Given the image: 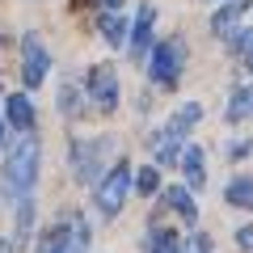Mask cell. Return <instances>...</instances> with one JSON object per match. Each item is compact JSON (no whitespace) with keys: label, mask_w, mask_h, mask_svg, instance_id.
Masks as SVG:
<instances>
[{"label":"cell","mask_w":253,"mask_h":253,"mask_svg":"<svg viewBox=\"0 0 253 253\" xmlns=\"http://www.w3.org/2000/svg\"><path fill=\"white\" fill-rule=\"evenodd\" d=\"M34 181H38V139L26 131V135L17 139V148L9 152V165H4V190H9L13 199H26Z\"/></svg>","instance_id":"6da1fadb"},{"label":"cell","mask_w":253,"mask_h":253,"mask_svg":"<svg viewBox=\"0 0 253 253\" xmlns=\"http://www.w3.org/2000/svg\"><path fill=\"white\" fill-rule=\"evenodd\" d=\"M114 152V139H81V144L72 148V173L76 181H97L101 177V161Z\"/></svg>","instance_id":"7a4b0ae2"},{"label":"cell","mask_w":253,"mask_h":253,"mask_svg":"<svg viewBox=\"0 0 253 253\" xmlns=\"http://www.w3.org/2000/svg\"><path fill=\"white\" fill-rule=\"evenodd\" d=\"M181 63H186V46H181L177 38H165V42H156L152 59H148V76H152L156 84H177Z\"/></svg>","instance_id":"3957f363"},{"label":"cell","mask_w":253,"mask_h":253,"mask_svg":"<svg viewBox=\"0 0 253 253\" xmlns=\"http://www.w3.org/2000/svg\"><path fill=\"white\" fill-rule=\"evenodd\" d=\"M126 190H131V165H114L97 181V211L101 215H118L126 203Z\"/></svg>","instance_id":"277c9868"},{"label":"cell","mask_w":253,"mask_h":253,"mask_svg":"<svg viewBox=\"0 0 253 253\" xmlns=\"http://www.w3.org/2000/svg\"><path fill=\"white\" fill-rule=\"evenodd\" d=\"M46 68H51L46 46L38 42L34 34H26L21 38V81H26V89H38V84L46 81Z\"/></svg>","instance_id":"5b68a950"},{"label":"cell","mask_w":253,"mask_h":253,"mask_svg":"<svg viewBox=\"0 0 253 253\" xmlns=\"http://www.w3.org/2000/svg\"><path fill=\"white\" fill-rule=\"evenodd\" d=\"M89 97L97 101V110H114L118 106V76L110 63H97L89 72Z\"/></svg>","instance_id":"8992f818"},{"label":"cell","mask_w":253,"mask_h":253,"mask_svg":"<svg viewBox=\"0 0 253 253\" xmlns=\"http://www.w3.org/2000/svg\"><path fill=\"white\" fill-rule=\"evenodd\" d=\"M4 114H9V126L34 131V106H30L26 93H9V97H4Z\"/></svg>","instance_id":"52a82bcc"},{"label":"cell","mask_w":253,"mask_h":253,"mask_svg":"<svg viewBox=\"0 0 253 253\" xmlns=\"http://www.w3.org/2000/svg\"><path fill=\"white\" fill-rule=\"evenodd\" d=\"M181 131H173V126H161V131H156L152 135V152H156V161L161 165H173L177 161V152H181Z\"/></svg>","instance_id":"ba28073f"},{"label":"cell","mask_w":253,"mask_h":253,"mask_svg":"<svg viewBox=\"0 0 253 253\" xmlns=\"http://www.w3.org/2000/svg\"><path fill=\"white\" fill-rule=\"evenodd\" d=\"M253 0H228L224 9L215 13V17H211V30H215L219 38H232V30H236V21H241V13L249 9Z\"/></svg>","instance_id":"9c48e42d"},{"label":"cell","mask_w":253,"mask_h":253,"mask_svg":"<svg viewBox=\"0 0 253 253\" xmlns=\"http://www.w3.org/2000/svg\"><path fill=\"white\" fill-rule=\"evenodd\" d=\"M152 21H156V9L144 4L139 17H135V30H131V55H144V46L152 42Z\"/></svg>","instance_id":"30bf717a"},{"label":"cell","mask_w":253,"mask_h":253,"mask_svg":"<svg viewBox=\"0 0 253 253\" xmlns=\"http://www.w3.org/2000/svg\"><path fill=\"white\" fill-rule=\"evenodd\" d=\"M63 253H89V224L81 215L63 224Z\"/></svg>","instance_id":"8fae6325"},{"label":"cell","mask_w":253,"mask_h":253,"mask_svg":"<svg viewBox=\"0 0 253 253\" xmlns=\"http://www.w3.org/2000/svg\"><path fill=\"white\" fill-rule=\"evenodd\" d=\"M181 173H186V181H190L194 190L207 181V173H203V148H194V144L181 148Z\"/></svg>","instance_id":"7c38bea8"},{"label":"cell","mask_w":253,"mask_h":253,"mask_svg":"<svg viewBox=\"0 0 253 253\" xmlns=\"http://www.w3.org/2000/svg\"><path fill=\"white\" fill-rule=\"evenodd\" d=\"M228 123H241V118H253V84H245V89L232 93V101H228Z\"/></svg>","instance_id":"4fadbf2b"},{"label":"cell","mask_w":253,"mask_h":253,"mask_svg":"<svg viewBox=\"0 0 253 253\" xmlns=\"http://www.w3.org/2000/svg\"><path fill=\"white\" fill-rule=\"evenodd\" d=\"M165 203H169L173 211H177L181 219H186V224H194V219H199V207H194V199H190V190H165Z\"/></svg>","instance_id":"5bb4252c"},{"label":"cell","mask_w":253,"mask_h":253,"mask_svg":"<svg viewBox=\"0 0 253 253\" xmlns=\"http://www.w3.org/2000/svg\"><path fill=\"white\" fill-rule=\"evenodd\" d=\"M224 199H228V207H253V177H232Z\"/></svg>","instance_id":"9a60e30c"},{"label":"cell","mask_w":253,"mask_h":253,"mask_svg":"<svg viewBox=\"0 0 253 253\" xmlns=\"http://www.w3.org/2000/svg\"><path fill=\"white\" fill-rule=\"evenodd\" d=\"M148 253H181L177 232H173V228H152V236H148Z\"/></svg>","instance_id":"2e32d148"},{"label":"cell","mask_w":253,"mask_h":253,"mask_svg":"<svg viewBox=\"0 0 253 253\" xmlns=\"http://www.w3.org/2000/svg\"><path fill=\"white\" fill-rule=\"evenodd\" d=\"M199 118H203V106H199V101H186V106H181L177 114L169 118V126H173V131H181V135H186V131H190V126H194V123H199Z\"/></svg>","instance_id":"e0dca14e"},{"label":"cell","mask_w":253,"mask_h":253,"mask_svg":"<svg viewBox=\"0 0 253 253\" xmlns=\"http://www.w3.org/2000/svg\"><path fill=\"white\" fill-rule=\"evenodd\" d=\"M97 30H101V38H106L110 46H123L126 42V26H123V17H114V13H106Z\"/></svg>","instance_id":"ac0fdd59"},{"label":"cell","mask_w":253,"mask_h":253,"mask_svg":"<svg viewBox=\"0 0 253 253\" xmlns=\"http://www.w3.org/2000/svg\"><path fill=\"white\" fill-rule=\"evenodd\" d=\"M232 46L245 55V68L253 72V30H232Z\"/></svg>","instance_id":"d6986e66"},{"label":"cell","mask_w":253,"mask_h":253,"mask_svg":"<svg viewBox=\"0 0 253 253\" xmlns=\"http://www.w3.org/2000/svg\"><path fill=\"white\" fill-rule=\"evenodd\" d=\"M135 190H139V194H156V190H161V173H156V169H139Z\"/></svg>","instance_id":"ffe728a7"},{"label":"cell","mask_w":253,"mask_h":253,"mask_svg":"<svg viewBox=\"0 0 253 253\" xmlns=\"http://www.w3.org/2000/svg\"><path fill=\"white\" fill-rule=\"evenodd\" d=\"M38 253H63V228H51L42 236V245H38Z\"/></svg>","instance_id":"44dd1931"},{"label":"cell","mask_w":253,"mask_h":253,"mask_svg":"<svg viewBox=\"0 0 253 253\" xmlns=\"http://www.w3.org/2000/svg\"><path fill=\"white\" fill-rule=\"evenodd\" d=\"M30 219H34V207L21 199V211H17V236H30Z\"/></svg>","instance_id":"7402d4cb"},{"label":"cell","mask_w":253,"mask_h":253,"mask_svg":"<svg viewBox=\"0 0 253 253\" xmlns=\"http://www.w3.org/2000/svg\"><path fill=\"white\" fill-rule=\"evenodd\" d=\"M181 253H211V245H207V236H186V245H181Z\"/></svg>","instance_id":"603a6c76"},{"label":"cell","mask_w":253,"mask_h":253,"mask_svg":"<svg viewBox=\"0 0 253 253\" xmlns=\"http://www.w3.org/2000/svg\"><path fill=\"white\" fill-rule=\"evenodd\" d=\"M236 245H241L245 253H253V224H249V228H241V232H236Z\"/></svg>","instance_id":"cb8c5ba5"},{"label":"cell","mask_w":253,"mask_h":253,"mask_svg":"<svg viewBox=\"0 0 253 253\" xmlns=\"http://www.w3.org/2000/svg\"><path fill=\"white\" fill-rule=\"evenodd\" d=\"M101 4H106V9H118V4H123V0H101Z\"/></svg>","instance_id":"d4e9b609"},{"label":"cell","mask_w":253,"mask_h":253,"mask_svg":"<svg viewBox=\"0 0 253 253\" xmlns=\"http://www.w3.org/2000/svg\"><path fill=\"white\" fill-rule=\"evenodd\" d=\"M0 253H13V245H9V241H0Z\"/></svg>","instance_id":"484cf974"},{"label":"cell","mask_w":253,"mask_h":253,"mask_svg":"<svg viewBox=\"0 0 253 253\" xmlns=\"http://www.w3.org/2000/svg\"><path fill=\"white\" fill-rule=\"evenodd\" d=\"M0 139H4V126H0Z\"/></svg>","instance_id":"4316f807"}]
</instances>
